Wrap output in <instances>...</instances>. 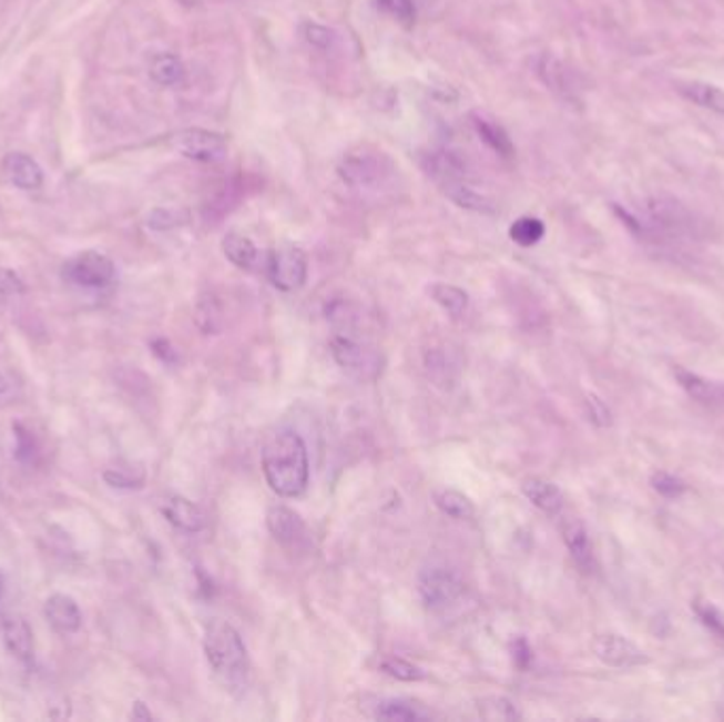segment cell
Segmentation results:
<instances>
[{
	"label": "cell",
	"mask_w": 724,
	"mask_h": 722,
	"mask_svg": "<svg viewBox=\"0 0 724 722\" xmlns=\"http://www.w3.org/2000/svg\"><path fill=\"white\" fill-rule=\"evenodd\" d=\"M616 214L621 221L630 227L631 232L642 237H654V240H684L695 237L700 232V225L693 216V212L682 206L674 197H651L644 202L642 214L630 212L616 206Z\"/></svg>",
	"instance_id": "2"
},
{
	"label": "cell",
	"mask_w": 724,
	"mask_h": 722,
	"mask_svg": "<svg viewBox=\"0 0 724 722\" xmlns=\"http://www.w3.org/2000/svg\"><path fill=\"white\" fill-rule=\"evenodd\" d=\"M424 170L441 189L470 179L467 162L458 153L447 151V149L428 153L424 157Z\"/></svg>",
	"instance_id": "13"
},
{
	"label": "cell",
	"mask_w": 724,
	"mask_h": 722,
	"mask_svg": "<svg viewBox=\"0 0 724 722\" xmlns=\"http://www.w3.org/2000/svg\"><path fill=\"white\" fill-rule=\"evenodd\" d=\"M204 652L212 672L225 687H244L251 670V659L239 631L232 623L223 619H214L208 623L204 633Z\"/></svg>",
	"instance_id": "3"
},
{
	"label": "cell",
	"mask_w": 724,
	"mask_h": 722,
	"mask_svg": "<svg viewBox=\"0 0 724 722\" xmlns=\"http://www.w3.org/2000/svg\"><path fill=\"white\" fill-rule=\"evenodd\" d=\"M723 396H724V388H723Z\"/></svg>",
	"instance_id": "47"
},
{
	"label": "cell",
	"mask_w": 724,
	"mask_h": 722,
	"mask_svg": "<svg viewBox=\"0 0 724 722\" xmlns=\"http://www.w3.org/2000/svg\"><path fill=\"white\" fill-rule=\"evenodd\" d=\"M537 74L540 81L565 102H581L579 74L551 53H542L537 60Z\"/></svg>",
	"instance_id": "11"
},
{
	"label": "cell",
	"mask_w": 724,
	"mask_h": 722,
	"mask_svg": "<svg viewBox=\"0 0 724 722\" xmlns=\"http://www.w3.org/2000/svg\"><path fill=\"white\" fill-rule=\"evenodd\" d=\"M470 123L477 132L479 140L493 151L502 160H513L514 144L509 132L493 119V116L483 113V111H472L470 113Z\"/></svg>",
	"instance_id": "15"
},
{
	"label": "cell",
	"mask_w": 724,
	"mask_h": 722,
	"mask_svg": "<svg viewBox=\"0 0 724 722\" xmlns=\"http://www.w3.org/2000/svg\"><path fill=\"white\" fill-rule=\"evenodd\" d=\"M172 146L187 160L200 163H218L227 157L230 144L227 139L218 132L202 130V128H187L172 136Z\"/></svg>",
	"instance_id": "8"
},
{
	"label": "cell",
	"mask_w": 724,
	"mask_h": 722,
	"mask_svg": "<svg viewBox=\"0 0 724 722\" xmlns=\"http://www.w3.org/2000/svg\"><path fill=\"white\" fill-rule=\"evenodd\" d=\"M521 491L540 511L553 515V517H558L563 512L565 498H563L561 489L555 484L532 477V479H526L521 484Z\"/></svg>",
	"instance_id": "19"
},
{
	"label": "cell",
	"mask_w": 724,
	"mask_h": 722,
	"mask_svg": "<svg viewBox=\"0 0 724 722\" xmlns=\"http://www.w3.org/2000/svg\"><path fill=\"white\" fill-rule=\"evenodd\" d=\"M674 375H676L677 384L686 390V395L697 398L701 403H707L710 405V403H714L718 398H724L723 388H718L712 382L703 379L697 373L686 372L682 367H676Z\"/></svg>",
	"instance_id": "26"
},
{
	"label": "cell",
	"mask_w": 724,
	"mask_h": 722,
	"mask_svg": "<svg viewBox=\"0 0 724 722\" xmlns=\"http://www.w3.org/2000/svg\"><path fill=\"white\" fill-rule=\"evenodd\" d=\"M435 505L439 511L453 517V519H472L475 517L472 500L456 489L435 491Z\"/></svg>",
	"instance_id": "29"
},
{
	"label": "cell",
	"mask_w": 724,
	"mask_h": 722,
	"mask_svg": "<svg viewBox=\"0 0 724 722\" xmlns=\"http://www.w3.org/2000/svg\"><path fill=\"white\" fill-rule=\"evenodd\" d=\"M513 661L519 670H528L532 663V647L526 638H517L513 642Z\"/></svg>",
	"instance_id": "42"
},
{
	"label": "cell",
	"mask_w": 724,
	"mask_h": 722,
	"mask_svg": "<svg viewBox=\"0 0 724 722\" xmlns=\"http://www.w3.org/2000/svg\"><path fill=\"white\" fill-rule=\"evenodd\" d=\"M151 346H153L155 356H160L164 363H176V360H179V356H176V349L170 346V342H167V339H155Z\"/></svg>",
	"instance_id": "44"
},
{
	"label": "cell",
	"mask_w": 724,
	"mask_h": 722,
	"mask_svg": "<svg viewBox=\"0 0 724 722\" xmlns=\"http://www.w3.org/2000/svg\"><path fill=\"white\" fill-rule=\"evenodd\" d=\"M426 369L430 373V377L441 386L447 382H451V377H449L451 363H449L443 349L435 348L426 354Z\"/></svg>",
	"instance_id": "37"
},
{
	"label": "cell",
	"mask_w": 724,
	"mask_h": 722,
	"mask_svg": "<svg viewBox=\"0 0 724 722\" xmlns=\"http://www.w3.org/2000/svg\"><path fill=\"white\" fill-rule=\"evenodd\" d=\"M62 276L74 286L106 288L115 282L118 270L109 256L88 251V253H81V255L72 256L71 261H67L62 267Z\"/></svg>",
	"instance_id": "9"
},
{
	"label": "cell",
	"mask_w": 724,
	"mask_h": 722,
	"mask_svg": "<svg viewBox=\"0 0 724 722\" xmlns=\"http://www.w3.org/2000/svg\"><path fill=\"white\" fill-rule=\"evenodd\" d=\"M677 92L682 93L686 100L695 102L697 106L710 109L718 115H724V92L721 88L712 83H701V81H691V83H680Z\"/></svg>",
	"instance_id": "25"
},
{
	"label": "cell",
	"mask_w": 724,
	"mask_h": 722,
	"mask_svg": "<svg viewBox=\"0 0 724 722\" xmlns=\"http://www.w3.org/2000/svg\"><path fill=\"white\" fill-rule=\"evenodd\" d=\"M16 433V456L20 462H30L37 456V441L30 430H26L22 424L13 426Z\"/></svg>",
	"instance_id": "39"
},
{
	"label": "cell",
	"mask_w": 724,
	"mask_h": 722,
	"mask_svg": "<svg viewBox=\"0 0 724 722\" xmlns=\"http://www.w3.org/2000/svg\"><path fill=\"white\" fill-rule=\"evenodd\" d=\"M651 484H653L654 491L665 496V498H677V496H682L686 491L684 481H680L677 477L670 475V472H663V470L654 472Z\"/></svg>",
	"instance_id": "38"
},
{
	"label": "cell",
	"mask_w": 724,
	"mask_h": 722,
	"mask_svg": "<svg viewBox=\"0 0 724 722\" xmlns=\"http://www.w3.org/2000/svg\"><path fill=\"white\" fill-rule=\"evenodd\" d=\"M151 77L155 83H160L164 88H174V85L183 83L185 67H183L181 58H176L172 53H160L151 62Z\"/></svg>",
	"instance_id": "28"
},
{
	"label": "cell",
	"mask_w": 724,
	"mask_h": 722,
	"mask_svg": "<svg viewBox=\"0 0 724 722\" xmlns=\"http://www.w3.org/2000/svg\"><path fill=\"white\" fill-rule=\"evenodd\" d=\"M195 325L204 335H218L225 325V312L214 293H204L195 305Z\"/></svg>",
	"instance_id": "24"
},
{
	"label": "cell",
	"mask_w": 724,
	"mask_h": 722,
	"mask_svg": "<svg viewBox=\"0 0 724 722\" xmlns=\"http://www.w3.org/2000/svg\"><path fill=\"white\" fill-rule=\"evenodd\" d=\"M9 388H11V386H9V379L0 373V395H4Z\"/></svg>",
	"instance_id": "45"
},
{
	"label": "cell",
	"mask_w": 724,
	"mask_h": 722,
	"mask_svg": "<svg viewBox=\"0 0 724 722\" xmlns=\"http://www.w3.org/2000/svg\"><path fill=\"white\" fill-rule=\"evenodd\" d=\"M693 610H695V614L700 617L701 623L705 628L724 638V614L716 606L712 604V602H705V600H695Z\"/></svg>",
	"instance_id": "36"
},
{
	"label": "cell",
	"mask_w": 724,
	"mask_h": 722,
	"mask_svg": "<svg viewBox=\"0 0 724 722\" xmlns=\"http://www.w3.org/2000/svg\"><path fill=\"white\" fill-rule=\"evenodd\" d=\"M2 591H4V577H2V572H0V598H2Z\"/></svg>",
	"instance_id": "46"
},
{
	"label": "cell",
	"mask_w": 724,
	"mask_h": 722,
	"mask_svg": "<svg viewBox=\"0 0 724 722\" xmlns=\"http://www.w3.org/2000/svg\"><path fill=\"white\" fill-rule=\"evenodd\" d=\"M584 405H587V414H589V418H591V421L595 424V426H610V421H612V416H610V409L606 407V403L602 400V398H598L595 395H587V400H584Z\"/></svg>",
	"instance_id": "40"
},
{
	"label": "cell",
	"mask_w": 724,
	"mask_h": 722,
	"mask_svg": "<svg viewBox=\"0 0 724 722\" xmlns=\"http://www.w3.org/2000/svg\"><path fill=\"white\" fill-rule=\"evenodd\" d=\"M375 7L390 16L392 20H397L400 26L405 28H411L416 23V18H418V11H416V2L414 0H374Z\"/></svg>",
	"instance_id": "32"
},
{
	"label": "cell",
	"mask_w": 724,
	"mask_h": 722,
	"mask_svg": "<svg viewBox=\"0 0 724 722\" xmlns=\"http://www.w3.org/2000/svg\"><path fill=\"white\" fill-rule=\"evenodd\" d=\"M104 481L113 488L139 489L144 484V470L141 468H123L115 466L104 470Z\"/></svg>",
	"instance_id": "34"
},
{
	"label": "cell",
	"mask_w": 724,
	"mask_h": 722,
	"mask_svg": "<svg viewBox=\"0 0 724 722\" xmlns=\"http://www.w3.org/2000/svg\"><path fill=\"white\" fill-rule=\"evenodd\" d=\"M421 602L435 612H443L465 596V582L443 563H432L421 570L418 579Z\"/></svg>",
	"instance_id": "6"
},
{
	"label": "cell",
	"mask_w": 724,
	"mask_h": 722,
	"mask_svg": "<svg viewBox=\"0 0 724 722\" xmlns=\"http://www.w3.org/2000/svg\"><path fill=\"white\" fill-rule=\"evenodd\" d=\"M593 652L595 657L606 663L610 668H635L649 661L646 652L640 651L631 640L616 635V633H604L593 640Z\"/></svg>",
	"instance_id": "12"
},
{
	"label": "cell",
	"mask_w": 724,
	"mask_h": 722,
	"mask_svg": "<svg viewBox=\"0 0 724 722\" xmlns=\"http://www.w3.org/2000/svg\"><path fill=\"white\" fill-rule=\"evenodd\" d=\"M330 354L335 363L358 382H375L384 369L379 349L367 342H358L350 333H337L330 339Z\"/></svg>",
	"instance_id": "5"
},
{
	"label": "cell",
	"mask_w": 724,
	"mask_h": 722,
	"mask_svg": "<svg viewBox=\"0 0 724 722\" xmlns=\"http://www.w3.org/2000/svg\"><path fill=\"white\" fill-rule=\"evenodd\" d=\"M561 536L570 551V558L574 559L579 570L584 574H591L595 570V556L583 521L577 517H565L561 521Z\"/></svg>",
	"instance_id": "14"
},
{
	"label": "cell",
	"mask_w": 724,
	"mask_h": 722,
	"mask_svg": "<svg viewBox=\"0 0 724 722\" xmlns=\"http://www.w3.org/2000/svg\"><path fill=\"white\" fill-rule=\"evenodd\" d=\"M20 293H24L22 278L11 270L0 267V295H20Z\"/></svg>",
	"instance_id": "41"
},
{
	"label": "cell",
	"mask_w": 724,
	"mask_h": 722,
	"mask_svg": "<svg viewBox=\"0 0 724 722\" xmlns=\"http://www.w3.org/2000/svg\"><path fill=\"white\" fill-rule=\"evenodd\" d=\"M151 227L155 230H167V227H174L179 225V218L174 216V212H165V210H157L149 223Z\"/></svg>",
	"instance_id": "43"
},
{
	"label": "cell",
	"mask_w": 724,
	"mask_h": 722,
	"mask_svg": "<svg viewBox=\"0 0 724 722\" xmlns=\"http://www.w3.org/2000/svg\"><path fill=\"white\" fill-rule=\"evenodd\" d=\"M2 638L7 649L13 652L20 661L30 663L34 654V640H32V629L28 628L24 619L20 617H9L2 623Z\"/></svg>",
	"instance_id": "21"
},
{
	"label": "cell",
	"mask_w": 724,
	"mask_h": 722,
	"mask_svg": "<svg viewBox=\"0 0 724 722\" xmlns=\"http://www.w3.org/2000/svg\"><path fill=\"white\" fill-rule=\"evenodd\" d=\"M261 466L267 486L282 498H299L309 484V456L302 435L276 430L261 451Z\"/></svg>",
	"instance_id": "1"
},
{
	"label": "cell",
	"mask_w": 724,
	"mask_h": 722,
	"mask_svg": "<svg viewBox=\"0 0 724 722\" xmlns=\"http://www.w3.org/2000/svg\"><path fill=\"white\" fill-rule=\"evenodd\" d=\"M479 714L486 721H517L521 714L517 712L513 701L507 698H486L479 701Z\"/></svg>",
	"instance_id": "31"
},
{
	"label": "cell",
	"mask_w": 724,
	"mask_h": 722,
	"mask_svg": "<svg viewBox=\"0 0 724 722\" xmlns=\"http://www.w3.org/2000/svg\"><path fill=\"white\" fill-rule=\"evenodd\" d=\"M307 270H309L307 255L299 246L284 244L274 248L267 256V276L272 279V284L284 293H295L304 288Z\"/></svg>",
	"instance_id": "7"
},
{
	"label": "cell",
	"mask_w": 724,
	"mask_h": 722,
	"mask_svg": "<svg viewBox=\"0 0 724 722\" xmlns=\"http://www.w3.org/2000/svg\"><path fill=\"white\" fill-rule=\"evenodd\" d=\"M223 255L230 258V263H234L237 270H255L258 261V251L255 242L242 233H227L221 242Z\"/></svg>",
	"instance_id": "23"
},
{
	"label": "cell",
	"mask_w": 724,
	"mask_h": 722,
	"mask_svg": "<svg viewBox=\"0 0 724 722\" xmlns=\"http://www.w3.org/2000/svg\"><path fill=\"white\" fill-rule=\"evenodd\" d=\"M265 521H267V530L272 532V536L278 540V545L284 547L286 551H290V553H307L309 551L312 532H309V528H307V523L302 519L299 512L276 505V507H272L267 511Z\"/></svg>",
	"instance_id": "10"
},
{
	"label": "cell",
	"mask_w": 724,
	"mask_h": 722,
	"mask_svg": "<svg viewBox=\"0 0 724 722\" xmlns=\"http://www.w3.org/2000/svg\"><path fill=\"white\" fill-rule=\"evenodd\" d=\"M544 233H547V227L537 216H521V218L514 221L511 230H509V235H511L514 244L523 246V248L537 246L538 242L544 237Z\"/></svg>",
	"instance_id": "30"
},
{
	"label": "cell",
	"mask_w": 724,
	"mask_h": 722,
	"mask_svg": "<svg viewBox=\"0 0 724 722\" xmlns=\"http://www.w3.org/2000/svg\"><path fill=\"white\" fill-rule=\"evenodd\" d=\"M375 719L388 722L428 721L430 714L407 699H381L375 703Z\"/></svg>",
	"instance_id": "22"
},
{
	"label": "cell",
	"mask_w": 724,
	"mask_h": 722,
	"mask_svg": "<svg viewBox=\"0 0 724 722\" xmlns=\"http://www.w3.org/2000/svg\"><path fill=\"white\" fill-rule=\"evenodd\" d=\"M2 174L11 185L24 191H37L43 186V170L26 153H9L2 160Z\"/></svg>",
	"instance_id": "16"
},
{
	"label": "cell",
	"mask_w": 724,
	"mask_h": 722,
	"mask_svg": "<svg viewBox=\"0 0 724 722\" xmlns=\"http://www.w3.org/2000/svg\"><path fill=\"white\" fill-rule=\"evenodd\" d=\"M302 34H304L305 43L318 49V51H330L337 43V34L327 26H320V23H304Z\"/></svg>",
	"instance_id": "35"
},
{
	"label": "cell",
	"mask_w": 724,
	"mask_h": 722,
	"mask_svg": "<svg viewBox=\"0 0 724 722\" xmlns=\"http://www.w3.org/2000/svg\"><path fill=\"white\" fill-rule=\"evenodd\" d=\"M162 512L174 528H179L183 532L193 535L206 526V517L202 509L185 496H170L162 507Z\"/></svg>",
	"instance_id": "17"
},
{
	"label": "cell",
	"mask_w": 724,
	"mask_h": 722,
	"mask_svg": "<svg viewBox=\"0 0 724 722\" xmlns=\"http://www.w3.org/2000/svg\"><path fill=\"white\" fill-rule=\"evenodd\" d=\"M441 191L460 209L472 210V212H479V214H496L498 212L496 202L491 200L486 191L472 185L470 179L445 186Z\"/></svg>",
	"instance_id": "20"
},
{
	"label": "cell",
	"mask_w": 724,
	"mask_h": 722,
	"mask_svg": "<svg viewBox=\"0 0 724 722\" xmlns=\"http://www.w3.org/2000/svg\"><path fill=\"white\" fill-rule=\"evenodd\" d=\"M379 668H381V672H386V674L392 675L397 680H402V682H420V680L426 678L421 668L414 665L407 659H400V657H388V659H384Z\"/></svg>",
	"instance_id": "33"
},
{
	"label": "cell",
	"mask_w": 724,
	"mask_h": 722,
	"mask_svg": "<svg viewBox=\"0 0 724 722\" xmlns=\"http://www.w3.org/2000/svg\"><path fill=\"white\" fill-rule=\"evenodd\" d=\"M45 619L49 626L60 633H74L81 629L83 614L81 608L72 600L71 596L55 593L45 602Z\"/></svg>",
	"instance_id": "18"
},
{
	"label": "cell",
	"mask_w": 724,
	"mask_h": 722,
	"mask_svg": "<svg viewBox=\"0 0 724 722\" xmlns=\"http://www.w3.org/2000/svg\"><path fill=\"white\" fill-rule=\"evenodd\" d=\"M430 297L439 303L451 318H460L467 312L468 293L462 288H458V286H453V284H443V282L432 284L430 286Z\"/></svg>",
	"instance_id": "27"
},
{
	"label": "cell",
	"mask_w": 724,
	"mask_h": 722,
	"mask_svg": "<svg viewBox=\"0 0 724 722\" xmlns=\"http://www.w3.org/2000/svg\"><path fill=\"white\" fill-rule=\"evenodd\" d=\"M397 172L395 160L371 144L354 146L337 165L344 185L356 191H379L395 179Z\"/></svg>",
	"instance_id": "4"
}]
</instances>
